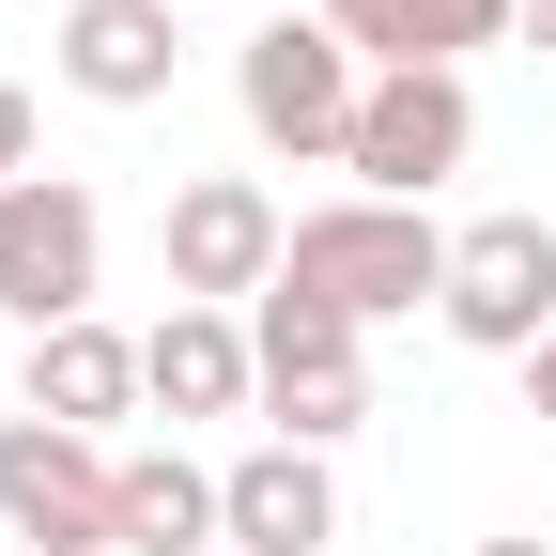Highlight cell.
I'll return each instance as SVG.
<instances>
[{"mask_svg":"<svg viewBox=\"0 0 556 556\" xmlns=\"http://www.w3.org/2000/svg\"><path fill=\"white\" fill-rule=\"evenodd\" d=\"M479 155V93L464 78H433V62H402V78H371V109H356V201H433L448 170Z\"/></svg>","mask_w":556,"mask_h":556,"instance_id":"obj_8","label":"cell"},{"mask_svg":"<svg viewBox=\"0 0 556 556\" xmlns=\"http://www.w3.org/2000/svg\"><path fill=\"white\" fill-rule=\"evenodd\" d=\"M93 278H109V217L78 170H16L0 186V309L31 340L47 325H93Z\"/></svg>","mask_w":556,"mask_h":556,"instance_id":"obj_5","label":"cell"},{"mask_svg":"<svg viewBox=\"0 0 556 556\" xmlns=\"http://www.w3.org/2000/svg\"><path fill=\"white\" fill-rule=\"evenodd\" d=\"M278 294H325L340 325L448 309V232H433V201H309L278 248Z\"/></svg>","mask_w":556,"mask_h":556,"instance_id":"obj_1","label":"cell"},{"mask_svg":"<svg viewBox=\"0 0 556 556\" xmlns=\"http://www.w3.org/2000/svg\"><path fill=\"white\" fill-rule=\"evenodd\" d=\"M248 356H263L278 448H340V433L371 417V325H340L325 294H263V309H248Z\"/></svg>","mask_w":556,"mask_h":556,"instance_id":"obj_3","label":"cell"},{"mask_svg":"<svg viewBox=\"0 0 556 556\" xmlns=\"http://www.w3.org/2000/svg\"><path fill=\"white\" fill-rule=\"evenodd\" d=\"M526 47H541V62H556V0H526Z\"/></svg>","mask_w":556,"mask_h":556,"instance_id":"obj_17","label":"cell"},{"mask_svg":"<svg viewBox=\"0 0 556 556\" xmlns=\"http://www.w3.org/2000/svg\"><path fill=\"white\" fill-rule=\"evenodd\" d=\"M0 541H47V556H124V464L62 417H0Z\"/></svg>","mask_w":556,"mask_h":556,"instance_id":"obj_4","label":"cell"},{"mask_svg":"<svg viewBox=\"0 0 556 556\" xmlns=\"http://www.w3.org/2000/svg\"><path fill=\"white\" fill-rule=\"evenodd\" d=\"M510 31H526V0H402V62H433V78H464V47H510Z\"/></svg>","mask_w":556,"mask_h":556,"instance_id":"obj_14","label":"cell"},{"mask_svg":"<svg viewBox=\"0 0 556 556\" xmlns=\"http://www.w3.org/2000/svg\"><path fill=\"white\" fill-rule=\"evenodd\" d=\"M170 0H62V93L93 109H155L170 93Z\"/></svg>","mask_w":556,"mask_h":556,"instance_id":"obj_10","label":"cell"},{"mask_svg":"<svg viewBox=\"0 0 556 556\" xmlns=\"http://www.w3.org/2000/svg\"><path fill=\"white\" fill-rule=\"evenodd\" d=\"M448 340L464 356H541L556 340V217H464L448 232Z\"/></svg>","mask_w":556,"mask_h":556,"instance_id":"obj_7","label":"cell"},{"mask_svg":"<svg viewBox=\"0 0 556 556\" xmlns=\"http://www.w3.org/2000/svg\"><path fill=\"white\" fill-rule=\"evenodd\" d=\"M155 387H139V340L124 325H47L31 340V417H62V433H109V417H139Z\"/></svg>","mask_w":556,"mask_h":556,"instance_id":"obj_12","label":"cell"},{"mask_svg":"<svg viewBox=\"0 0 556 556\" xmlns=\"http://www.w3.org/2000/svg\"><path fill=\"white\" fill-rule=\"evenodd\" d=\"M217 510H232V556H325L340 541V479H325V448H248V464H217Z\"/></svg>","mask_w":556,"mask_h":556,"instance_id":"obj_9","label":"cell"},{"mask_svg":"<svg viewBox=\"0 0 556 556\" xmlns=\"http://www.w3.org/2000/svg\"><path fill=\"white\" fill-rule=\"evenodd\" d=\"M124 556H232L217 464H186V448H124Z\"/></svg>","mask_w":556,"mask_h":556,"instance_id":"obj_13","label":"cell"},{"mask_svg":"<svg viewBox=\"0 0 556 556\" xmlns=\"http://www.w3.org/2000/svg\"><path fill=\"white\" fill-rule=\"evenodd\" d=\"M139 387H155V417H248V402H263L248 309H170L155 340H139Z\"/></svg>","mask_w":556,"mask_h":556,"instance_id":"obj_11","label":"cell"},{"mask_svg":"<svg viewBox=\"0 0 556 556\" xmlns=\"http://www.w3.org/2000/svg\"><path fill=\"white\" fill-rule=\"evenodd\" d=\"M155 248H170V309H263V294H278V248H294V217H278L248 170H186L170 217H155Z\"/></svg>","mask_w":556,"mask_h":556,"instance_id":"obj_6","label":"cell"},{"mask_svg":"<svg viewBox=\"0 0 556 556\" xmlns=\"http://www.w3.org/2000/svg\"><path fill=\"white\" fill-rule=\"evenodd\" d=\"M526 417H556V340H541V356H526Z\"/></svg>","mask_w":556,"mask_h":556,"instance_id":"obj_16","label":"cell"},{"mask_svg":"<svg viewBox=\"0 0 556 556\" xmlns=\"http://www.w3.org/2000/svg\"><path fill=\"white\" fill-rule=\"evenodd\" d=\"M232 109H248V139H263V155L340 170V155H356V109H371V62L340 47L325 16H263V31L232 47Z\"/></svg>","mask_w":556,"mask_h":556,"instance_id":"obj_2","label":"cell"},{"mask_svg":"<svg viewBox=\"0 0 556 556\" xmlns=\"http://www.w3.org/2000/svg\"><path fill=\"white\" fill-rule=\"evenodd\" d=\"M16 170H31V93L0 78V186H16Z\"/></svg>","mask_w":556,"mask_h":556,"instance_id":"obj_15","label":"cell"},{"mask_svg":"<svg viewBox=\"0 0 556 556\" xmlns=\"http://www.w3.org/2000/svg\"><path fill=\"white\" fill-rule=\"evenodd\" d=\"M479 556H556V541H479Z\"/></svg>","mask_w":556,"mask_h":556,"instance_id":"obj_18","label":"cell"}]
</instances>
